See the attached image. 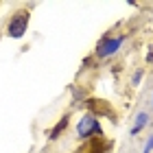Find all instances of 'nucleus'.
Returning a JSON list of instances; mask_svg holds the SVG:
<instances>
[{
  "mask_svg": "<svg viewBox=\"0 0 153 153\" xmlns=\"http://www.w3.org/2000/svg\"><path fill=\"white\" fill-rule=\"evenodd\" d=\"M114 149H116V140L101 134L88 138V140H81L72 153H114Z\"/></svg>",
  "mask_w": 153,
  "mask_h": 153,
  "instance_id": "f257e3e1",
  "label": "nucleus"
},
{
  "mask_svg": "<svg viewBox=\"0 0 153 153\" xmlns=\"http://www.w3.org/2000/svg\"><path fill=\"white\" fill-rule=\"evenodd\" d=\"M29 22H31V9L29 7H22V9L13 11L9 22H7V35L11 39H20L29 29Z\"/></svg>",
  "mask_w": 153,
  "mask_h": 153,
  "instance_id": "f03ea898",
  "label": "nucleus"
},
{
  "mask_svg": "<svg viewBox=\"0 0 153 153\" xmlns=\"http://www.w3.org/2000/svg\"><path fill=\"white\" fill-rule=\"evenodd\" d=\"M76 134H79V140H88V138H92V136H101L103 134L101 120L85 112L81 116V120L76 123Z\"/></svg>",
  "mask_w": 153,
  "mask_h": 153,
  "instance_id": "7ed1b4c3",
  "label": "nucleus"
},
{
  "mask_svg": "<svg viewBox=\"0 0 153 153\" xmlns=\"http://www.w3.org/2000/svg\"><path fill=\"white\" fill-rule=\"evenodd\" d=\"M85 109H88V114H92L96 118H112V123H116L114 107L109 105L107 101H103V99H88L85 101Z\"/></svg>",
  "mask_w": 153,
  "mask_h": 153,
  "instance_id": "20e7f679",
  "label": "nucleus"
},
{
  "mask_svg": "<svg viewBox=\"0 0 153 153\" xmlns=\"http://www.w3.org/2000/svg\"><path fill=\"white\" fill-rule=\"evenodd\" d=\"M123 35L120 37H103L99 44H96V57H109V55H114L118 48H120V44H123Z\"/></svg>",
  "mask_w": 153,
  "mask_h": 153,
  "instance_id": "39448f33",
  "label": "nucleus"
},
{
  "mask_svg": "<svg viewBox=\"0 0 153 153\" xmlns=\"http://www.w3.org/2000/svg\"><path fill=\"white\" fill-rule=\"evenodd\" d=\"M68 125H70V114H64V116L57 120V125H55V127L48 131V140H57V138L68 129Z\"/></svg>",
  "mask_w": 153,
  "mask_h": 153,
  "instance_id": "423d86ee",
  "label": "nucleus"
},
{
  "mask_svg": "<svg viewBox=\"0 0 153 153\" xmlns=\"http://www.w3.org/2000/svg\"><path fill=\"white\" fill-rule=\"evenodd\" d=\"M147 123H149V114H147V112H140V114H138V118H136V123H134V127H131V136L140 134Z\"/></svg>",
  "mask_w": 153,
  "mask_h": 153,
  "instance_id": "0eeeda50",
  "label": "nucleus"
},
{
  "mask_svg": "<svg viewBox=\"0 0 153 153\" xmlns=\"http://www.w3.org/2000/svg\"><path fill=\"white\" fill-rule=\"evenodd\" d=\"M140 76H142V72H136V76H134V85H138V83H140Z\"/></svg>",
  "mask_w": 153,
  "mask_h": 153,
  "instance_id": "6e6552de",
  "label": "nucleus"
}]
</instances>
